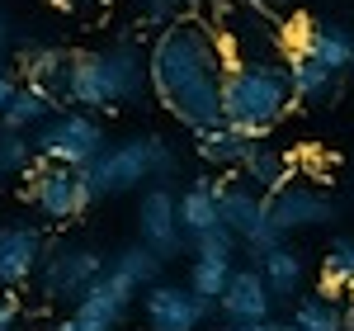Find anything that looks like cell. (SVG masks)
Returning a JSON list of instances; mask_svg holds the SVG:
<instances>
[{
    "label": "cell",
    "mask_w": 354,
    "mask_h": 331,
    "mask_svg": "<svg viewBox=\"0 0 354 331\" xmlns=\"http://www.w3.org/2000/svg\"><path fill=\"white\" fill-rule=\"evenodd\" d=\"M227 71H232L227 38H222V28H213L198 15H180L147 48V81H151L156 105L189 133L222 128Z\"/></svg>",
    "instance_id": "1"
},
{
    "label": "cell",
    "mask_w": 354,
    "mask_h": 331,
    "mask_svg": "<svg viewBox=\"0 0 354 331\" xmlns=\"http://www.w3.org/2000/svg\"><path fill=\"white\" fill-rule=\"evenodd\" d=\"M147 90H151V81H147V48L123 33L109 48L71 53L57 105H71L81 114H100V109H113V105H137Z\"/></svg>",
    "instance_id": "2"
},
{
    "label": "cell",
    "mask_w": 354,
    "mask_h": 331,
    "mask_svg": "<svg viewBox=\"0 0 354 331\" xmlns=\"http://www.w3.org/2000/svg\"><path fill=\"white\" fill-rule=\"evenodd\" d=\"M293 109V85L283 62H232L222 85V123L245 142H265Z\"/></svg>",
    "instance_id": "3"
},
{
    "label": "cell",
    "mask_w": 354,
    "mask_h": 331,
    "mask_svg": "<svg viewBox=\"0 0 354 331\" xmlns=\"http://www.w3.org/2000/svg\"><path fill=\"white\" fill-rule=\"evenodd\" d=\"M175 170H180L175 147L161 133H147V138H128V142L104 147L95 161L85 166V185H90L95 199H113V194H128L137 185H147V180L170 185Z\"/></svg>",
    "instance_id": "4"
},
{
    "label": "cell",
    "mask_w": 354,
    "mask_h": 331,
    "mask_svg": "<svg viewBox=\"0 0 354 331\" xmlns=\"http://www.w3.org/2000/svg\"><path fill=\"white\" fill-rule=\"evenodd\" d=\"M33 147H38V161L85 170V166L95 161L109 142H104V128H100L95 114L62 109V114H53L43 128H33Z\"/></svg>",
    "instance_id": "5"
},
{
    "label": "cell",
    "mask_w": 354,
    "mask_h": 331,
    "mask_svg": "<svg viewBox=\"0 0 354 331\" xmlns=\"http://www.w3.org/2000/svg\"><path fill=\"white\" fill-rule=\"evenodd\" d=\"M24 199L53 222H66V218H81L85 208L95 204V194L85 185V170H71V166H53V161H38L28 170V185H24Z\"/></svg>",
    "instance_id": "6"
},
{
    "label": "cell",
    "mask_w": 354,
    "mask_h": 331,
    "mask_svg": "<svg viewBox=\"0 0 354 331\" xmlns=\"http://www.w3.org/2000/svg\"><path fill=\"white\" fill-rule=\"evenodd\" d=\"M109 270V260H104V251L100 247H57L48 251V260H43V270H38V284H43V294L48 298H71V303H81L85 289L95 284V279Z\"/></svg>",
    "instance_id": "7"
},
{
    "label": "cell",
    "mask_w": 354,
    "mask_h": 331,
    "mask_svg": "<svg viewBox=\"0 0 354 331\" xmlns=\"http://www.w3.org/2000/svg\"><path fill=\"white\" fill-rule=\"evenodd\" d=\"M213 307L208 298H198L189 284H151L147 294H142V312H147V327L151 331H198L208 327V317H213Z\"/></svg>",
    "instance_id": "8"
},
{
    "label": "cell",
    "mask_w": 354,
    "mask_h": 331,
    "mask_svg": "<svg viewBox=\"0 0 354 331\" xmlns=\"http://www.w3.org/2000/svg\"><path fill=\"white\" fill-rule=\"evenodd\" d=\"M137 242L151 247L161 260L185 251V227H180V194H170V185H151L142 194V208H137Z\"/></svg>",
    "instance_id": "9"
},
{
    "label": "cell",
    "mask_w": 354,
    "mask_h": 331,
    "mask_svg": "<svg viewBox=\"0 0 354 331\" xmlns=\"http://www.w3.org/2000/svg\"><path fill=\"white\" fill-rule=\"evenodd\" d=\"M274 227L288 237V232H307V227H326L335 218V199L317 185H283L279 194L265 199Z\"/></svg>",
    "instance_id": "10"
},
{
    "label": "cell",
    "mask_w": 354,
    "mask_h": 331,
    "mask_svg": "<svg viewBox=\"0 0 354 331\" xmlns=\"http://www.w3.org/2000/svg\"><path fill=\"white\" fill-rule=\"evenodd\" d=\"M293 53L335 71V76H345L354 66V33L335 19H302V28L293 33Z\"/></svg>",
    "instance_id": "11"
},
{
    "label": "cell",
    "mask_w": 354,
    "mask_h": 331,
    "mask_svg": "<svg viewBox=\"0 0 354 331\" xmlns=\"http://www.w3.org/2000/svg\"><path fill=\"white\" fill-rule=\"evenodd\" d=\"M48 242L38 227H0V289H19L43 270Z\"/></svg>",
    "instance_id": "12"
},
{
    "label": "cell",
    "mask_w": 354,
    "mask_h": 331,
    "mask_svg": "<svg viewBox=\"0 0 354 331\" xmlns=\"http://www.w3.org/2000/svg\"><path fill=\"white\" fill-rule=\"evenodd\" d=\"M142 294L128 275H118V270H104V275L95 279L90 289H85V298L76 303V317H85V322H95V327L113 331L123 317H128V307H133V298Z\"/></svg>",
    "instance_id": "13"
},
{
    "label": "cell",
    "mask_w": 354,
    "mask_h": 331,
    "mask_svg": "<svg viewBox=\"0 0 354 331\" xmlns=\"http://www.w3.org/2000/svg\"><path fill=\"white\" fill-rule=\"evenodd\" d=\"M218 312L232 322V327H250V322L274 317V294L265 289V279H260L255 265H250V270H232L227 294L218 298Z\"/></svg>",
    "instance_id": "14"
},
{
    "label": "cell",
    "mask_w": 354,
    "mask_h": 331,
    "mask_svg": "<svg viewBox=\"0 0 354 331\" xmlns=\"http://www.w3.org/2000/svg\"><path fill=\"white\" fill-rule=\"evenodd\" d=\"M218 190H222V180L198 175L189 190L180 194V227H185V237H189V242L222 222V213H218Z\"/></svg>",
    "instance_id": "15"
},
{
    "label": "cell",
    "mask_w": 354,
    "mask_h": 331,
    "mask_svg": "<svg viewBox=\"0 0 354 331\" xmlns=\"http://www.w3.org/2000/svg\"><path fill=\"white\" fill-rule=\"evenodd\" d=\"M236 170L250 180V190H255V194L265 190V199L279 194L283 185H293V180H288V175H293V170H288V156L274 152L270 142H250V152H245V161L236 166Z\"/></svg>",
    "instance_id": "16"
},
{
    "label": "cell",
    "mask_w": 354,
    "mask_h": 331,
    "mask_svg": "<svg viewBox=\"0 0 354 331\" xmlns=\"http://www.w3.org/2000/svg\"><path fill=\"white\" fill-rule=\"evenodd\" d=\"M288 85H293V105H326L330 95L340 90V76L326 71V66H317V62H307V57L288 53Z\"/></svg>",
    "instance_id": "17"
},
{
    "label": "cell",
    "mask_w": 354,
    "mask_h": 331,
    "mask_svg": "<svg viewBox=\"0 0 354 331\" xmlns=\"http://www.w3.org/2000/svg\"><path fill=\"white\" fill-rule=\"evenodd\" d=\"M255 270H260V279H265V289L274 294V303H279V298H293V294L302 289V279H307L302 256H298V251H288V247L265 251V256L255 260Z\"/></svg>",
    "instance_id": "18"
},
{
    "label": "cell",
    "mask_w": 354,
    "mask_h": 331,
    "mask_svg": "<svg viewBox=\"0 0 354 331\" xmlns=\"http://www.w3.org/2000/svg\"><path fill=\"white\" fill-rule=\"evenodd\" d=\"M57 114V105L43 95V90H33V85H19L15 95H10V105L0 114V128L5 133H33V128H43L48 118Z\"/></svg>",
    "instance_id": "19"
},
{
    "label": "cell",
    "mask_w": 354,
    "mask_h": 331,
    "mask_svg": "<svg viewBox=\"0 0 354 331\" xmlns=\"http://www.w3.org/2000/svg\"><path fill=\"white\" fill-rule=\"evenodd\" d=\"M194 152H198V161H203V166L236 170V166L245 161V152H250V142L222 123V128H208V133H194Z\"/></svg>",
    "instance_id": "20"
},
{
    "label": "cell",
    "mask_w": 354,
    "mask_h": 331,
    "mask_svg": "<svg viewBox=\"0 0 354 331\" xmlns=\"http://www.w3.org/2000/svg\"><path fill=\"white\" fill-rule=\"evenodd\" d=\"M66 62H71V53L66 48H28L24 53V85H33V90H43L48 100L57 105V95H62V76H66Z\"/></svg>",
    "instance_id": "21"
},
{
    "label": "cell",
    "mask_w": 354,
    "mask_h": 331,
    "mask_svg": "<svg viewBox=\"0 0 354 331\" xmlns=\"http://www.w3.org/2000/svg\"><path fill=\"white\" fill-rule=\"evenodd\" d=\"M345 289H354V237H335L322 260V294L317 298H345Z\"/></svg>",
    "instance_id": "22"
},
{
    "label": "cell",
    "mask_w": 354,
    "mask_h": 331,
    "mask_svg": "<svg viewBox=\"0 0 354 331\" xmlns=\"http://www.w3.org/2000/svg\"><path fill=\"white\" fill-rule=\"evenodd\" d=\"M109 265L118 270V275H128V279H133L142 294H147L151 284H161V270H165V260H161V256H156L151 247H142V242L123 247V251H118V256L109 260Z\"/></svg>",
    "instance_id": "23"
},
{
    "label": "cell",
    "mask_w": 354,
    "mask_h": 331,
    "mask_svg": "<svg viewBox=\"0 0 354 331\" xmlns=\"http://www.w3.org/2000/svg\"><path fill=\"white\" fill-rule=\"evenodd\" d=\"M293 331H350V322H345V307L330 303V298H307V303H298V312H293V322H288Z\"/></svg>",
    "instance_id": "24"
},
{
    "label": "cell",
    "mask_w": 354,
    "mask_h": 331,
    "mask_svg": "<svg viewBox=\"0 0 354 331\" xmlns=\"http://www.w3.org/2000/svg\"><path fill=\"white\" fill-rule=\"evenodd\" d=\"M232 270H236V265H227V260H194V265H189V289L198 294V298L218 303L222 294H227Z\"/></svg>",
    "instance_id": "25"
},
{
    "label": "cell",
    "mask_w": 354,
    "mask_h": 331,
    "mask_svg": "<svg viewBox=\"0 0 354 331\" xmlns=\"http://www.w3.org/2000/svg\"><path fill=\"white\" fill-rule=\"evenodd\" d=\"M38 166V147H33V138L28 133H5L0 128V175L5 170H33Z\"/></svg>",
    "instance_id": "26"
},
{
    "label": "cell",
    "mask_w": 354,
    "mask_h": 331,
    "mask_svg": "<svg viewBox=\"0 0 354 331\" xmlns=\"http://www.w3.org/2000/svg\"><path fill=\"white\" fill-rule=\"evenodd\" d=\"M236 247H241L236 232H227L218 222V227H208L203 237H194V260H227V265H232V260H236Z\"/></svg>",
    "instance_id": "27"
},
{
    "label": "cell",
    "mask_w": 354,
    "mask_h": 331,
    "mask_svg": "<svg viewBox=\"0 0 354 331\" xmlns=\"http://www.w3.org/2000/svg\"><path fill=\"white\" fill-rule=\"evenodd\" d=\"M137 10H142V19L161 33L165 24H175L180 19V5H170V0H137Z\"/></svg>",
    "instance_id": "28"
},
{
    "label": "cell",
    "mask_w": 354,
    "mask_h": 331,
    "mask_svg": "<svg viewBox=\"0 0 354 331\" xmlns=\"http://www.w3.org/2000/svg\"><path fill=\"white\" fill-rule=\"evenodd\" d=\"M19 312H24V307H19V294H15V289H0V331L19 327Z\"/></svg>",
    "instance_id": "29"
},
{
    "label": "cell",
    "mask_w": 354,
    "mask_h": 331,
    "mask_svg": "<svg viewBox=\"0 0 354 331\" xmlns=\"http://www.w3.org/2000/svg\"><path fill=\"white\" fill-rule=\"evenodd\" d=\"M53 331H104V327H95V322H85V317H76V312H71V317H62Z\"/></svg>",
    "instance_id": "30"
},
{
    "label": "cell",
    "mask_w": 354,
    "mask_h": 331,
    "mask_svg": "<svg viewBox=\"0 0 354 331\" xmlns=\"http://www.w3.org/2000/svg\"><path fill=\"white\" fill-rule=\"evenodd\" d=\"M232 331H293L288 322H279V317H265V322H250V327H232Z\"/></svg>",
    "instance_id": "31"
},
{
    "label": "cell",
    "mask_w": 354,
    "mask_h": 331,
    "mask_svg": "<svg viewBox=\"0 0 354 331\" xmlns=\"http://www.w3.org/2000/svg\"><path fill=\"white\" fill-rule=\"evenodd\" d=\"M15 90H19V85H15L10 76H5V71H0V114H5V105H10V95H15Z\"/></svg>",
    "instance_id": "32"
},
{
    "label": "cell",
    "mask_w": 354,
    "mask_h": 331,
    "mask_svg": "<svg viewBox=\"0 0 354 331\" xmlns=\"http://www.w3.org/2000/svg\"><path fill=\"white\" fill-rule=\"evenodd\" d=\"M5 43H10V19L0 15V53H5Z\"/></svg>",
    "instance_id": "33"
},
{
    "label": "cell",
    "mask_w": 354,
    "mask_h": 331,
    "mask_svg": "<svg viewBox=\"0 0 354 331\" xmlns=\"http://www.w3.org/2000/svg\"><path fill=\"white\" fill-rule=\"evenodd\" d=\"M170 5H194V0H170Z\"/></svg>",
    "instance_id": "34"
},
{
    "label": "cell",
    "mask_w": 354,
    "mask_h": 331,
    "mask_svg": "<svg viewBox=\"0 0 354 331\" xmlns=\"http://www.w3.org/2000/svg\"><path fill=\"white\" fill-rule=\"evenodd\" d=\"M76 5H100V0H76Z\"/></svg>",
    "instance_id": "35"
}]
</instances>
